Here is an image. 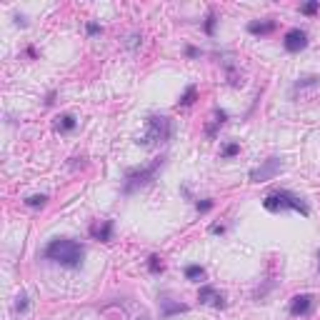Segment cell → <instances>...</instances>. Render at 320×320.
<instances>
[{"instance_id":"6da1fadb","label":"cell","mask_w":320,"mask_h":320,"mask_svg":"<svg viewBox=\"0 0 320 320\" xmlns=\"http://www.w3.org/2000/svg\"><path fill=\"white\" fill-rule=\"evenodd\" d=\"M83 245L75 243V240H68V238H60V240H53L48 248H45V258L53 260V263H60L65 268H78L83 263Z\"/></svg>"},{"instance_id":"7a4b0ae2","label":"cell","mask_w":320,"mask_h":320,"mask_svg":"<svg viewBox=\"0 0 320 320\" xmlns=\"http://www.w3.org/2000/svg\"><path fill=\"white\" fill-rule=\"evenodd\" d=\"M263 205H265V210H270V213H280V210H295V213H303V215L310 213L308 205H305V200H303L300 195H293V193H288V190L270 193V195L263 200Z\"/></svg>"},{"instance_id":"3957f363","label":"cell","mask_w":320,"mask_h":320,"mask_svg":"<svg viewBox=\"0 0 320 320\" xmlns=\"http://www.w3.org/2000/svg\"><path fill=\"white\" fill-rule=\"evenodd\" d=\"M170 133H173V128H170V120L165 115H150L148 123H145V135L140 138V143L145 148L163 145V143L170 140Z\"/></svg>"},{"instance_id":"277c9868","label":"cell","mask_w":320,"mask_h":320,"mask_svg":"<svg viewBox=\"0 0 320 320\" xmlns=\"http://www.w3.org/2000/svg\"><path fill=\"white\" fill-rule=\"evenodd\" d=\"M163 165V160H153L148 168H138V170H130L128 175H125V190H133V188H138V185H145V183H150L153 180V175L158 173V168Z\"/></svg>"},{"instance_id":"5b68a950","label":"cell","mask_w":320,"mask_h":320,"mask_svg":"<svg viewBox=\"0 0 320 320\" xmlns=\"http://www.w3.org/2000/svg\"><path fill=\"white\" fill-rule=\"evenodd\" d=\"M280 170H283V163H280L278 158H268V160H263L258 168L250 170V180H253V183H268V180H273Z\"/></svg>"},{"instance_id":"8992f818","label":"cell","mask_w":320,"mask_h":320,"mask_svg":"<svg viewBox=\"0 0 320 320\" xmlns=\"http://www.w3.org/2000/svg\"><path fill=\"white\" fill-rule=\"evenodd\" d=\"M283 45H285V50H288V53H300V50L308 45V35H305V30H300V28L288 30V33H285Z\"/></svg>"},{"instance_id":"52a82bcc","label":"cell","mask_w":320,"mask_h":320,"mask_svg":"<svg viewBox=\"0 0 320 320\" xmlns=\"http://www.w3.org/2000/svg\"><path fill=\"white\" fill-rule=\"evenodd\" d=\"M198 298H200V303H205V305H215V308H225V300H223V295L213 288V285H205V288H200V293H198Z\"/></svg>"},{"instance_id":"ba28073f","label":"cell","mask_w":320,"mask_h":320,"mask_svg":"<svg viewBox=\"0 0 320 320\" xmlns=\"http://www.w3.org/2000/svg\"><path fill=\"white\" fill-rule=\"evenodd\" d=\"M318 90H320V78H303V80L295 83V88H293V93L300 95V98H308V95H313V93H318Z\"/></svg>"},{"instance_id":"9c48e42d","label":"cell","mask_w":320,"mask_h":320,"mask_svg":"<svg viewBox=\"0 0 320 320\" xmlns=\"http://www.w3.org/2000/svg\"><path fill=\"white\" fill-rule=\"evenodd\" d=\"M90 235H93L95 240H103V243H108V240L113 238V223H110V220H103V223H95V225H90Z\"/></svg>"},{"instance_id":"30bf717a","label":"cell","mask_w":320,"mask_h":320,"mask_svg":"<svg viewBox=\"0 0 320 320\" xmlns=\"http://www.w3.org/2000/svg\"><path fill=\"white\" fill-rule=\"evenodd\" d=\"M310 308H313V295H298L290 303V313L293 315H308Z\"/></svg>"},{"instance_id":"8fae6325","label":"cell","mask_w":320,"mask_h":320,"mask_svg":"<svg viewBox=\"0 0 320 320\" xmlns=\"http://www.w3.org/2000/svg\"><path fill=\"white\" fill-rule=\"evenodd\" d=\"M248 30H250L253 35H268V33L275 30V23H273V20H268V23H250Z\"/></svg>"},{"instance_id":"7c38bea8","label":"cell","mask_w":320,"mask_h":320,"mask_svg":"<svg viewBox=\"0 0 320 320\" xmlns=\"http://www.w3.org/2000/svg\"><path fill=\"white\" fill-rule=\"evenodd\" d=\"M75 125H78L75 115H60V118L55 120V130H60V133H70Z\"/></svg>"},{"instance_id":"4fadbf2b","label":"cell","mask_w":320,"mask_h":320,"mask_svg":"<svg viewBox=\"0 0 320 320\" xmlns=\"http://www.w3.org/2000/svg\"><path fill=\"white\" fill-rule=\"evenodd\" d=\"M185 310H188V308H185V305H180V303L175 305V303H170V300H163V313H165V315H173V313H185Z\"/></svg>"},{"instance_id":"5bb4252c","label":"cell","mask_w":320,"mask_h":320,"mask_svg":"<svg viewBox=\"0 0 320 320\" xmlns=\"http://www.w3.org/2000/svg\"><path fill=\"white\" fill-rule=\"evenodd\" d=\"M185 275H188V280H200V278L205 275V270H203L200 265H188V268H185Z\"/></svg>"},{"instance_id":"9a60e30c","label":"cell","mask_w":320,"mask_h":320,"mask_svg":"<svg viewBox=\"0 0 320 320\" xmlns=\"http://www.w3.org/2000/svg\"><path fill=\"white\" fill-rule=\"evenodd\" d=\"M195 93H198V90H195V85H190V88L185 90V95L180 98V103H178V105H183V108H188V105H193V100H195Z\"/></svg>"},{"instance_id":"2e32d148","label":"cell","mask_w":320,"mask_h":320,"mask_svg":"<svg viewBox=\"0 0 320 320\" xmlns=\"http://www.w3.org/2000/svg\"><path fill=\"white\" fill-rule=\"evenodd\" d=\"M45 200H48V195H30V198L25 200V205H30V208H43Z\"/></svg>"},{"instance_id":"e0dca14e","label":"cell","mask_w":320,"mask_h":320,"mask_svg":"<svg viewBox=\"0 0 320 320\" xmlns=\"http://www.w3.org/2000/svg\"><path fill=\"white\" fill-rule=\"evenodd\" d=\"M238 153H240V145H238V143H230V145L223 148L220 155H223V158H233V155H238Z\"/></svg>"},{"instance_id":"ac0fdd59","label":"cell","mask_w":320,"mask_h":320,"mask_svg":"<svg viewBox=\"0 0 320 320\" xmlns=\"http://www.w3.org/2000/svg\"><path fill=\"white\" fill-rule=\"evenodd\" d=\"M150 270H153V273H160V270H163V260L158 255L150 258Z\"/></svg>"},{"instance_id":"d6986e66","label":"cell","mask_w":320,"mask_h":320,"mask_svg":"<svg viewBox=\"0 0 320 320\" xmlns=\"http://www.w3.org/2000/svg\"><path fill=\"white\" fill-rule=\"evenodd\" d=\"M318 10V3H305L303 8H300V13H305V15H310V13H315Z\"/></svg>"},{"instance_id":"ffe728a7","label":"cell","mask_w":320,"mask_h":320,"mask_svg":"<svg viewBox=\"0 0 320 320\" xmlns=\"http://www.w3.org/2000/svg\"><path fill=\"white\" fill-rule=\"evenodd\" d=\"M213 25H215V15L210 13V15H208V23H205V30H208V33H213Z\"/></svg>"},{"instance_id":"44dd1931","label":"cell","mask_w":320,"mask_h":320,"mask_svg":"<svg viewBox=\"0 0 320 320\" xmlns=\"http://www.w3.org/2000/svg\"><path fill=\"white\" fill-rule=\"evenodd\" d=\"M85 30H88L90 35H98V33H100V25H95V23H88V28H85Z\"/></svg>"},{"instance_id":"7402d4cb","label":"cell","mask_w":320,"mask_h":320,"mask_svg":"<svg viewBox=\"0 0 320 320\" xmlns=\"http://www.w3.org/2000/svg\"><path fill=\"white\" fill-rule=\"evenodd\" d=\"M15 308H18V310L23 313V310L28 308V298H18V305H15Z\"/></svg>"},{"instance_id":"603a6c76","label":"cell","mask_w":320,"mask_h":320,"mask_svg":"<svg viewBox=\"0 0 320 320\" xmlns=\"http://www.w3.org/2000/svg\"><path fill=\"white\" fill-rule=\"evenodd\" d=\"M213 208V203L210 200H205V203H198V210H210Z\"/></svg>"},{"instance_id":"cb8c5ba5","label":"cell","mask_w":320,"mask_h":320,"mask_svg":"<svg viewBox=\"0 0 320 320\" xmlns=\"http://www.w3.org/2000/svg\"><path fill=\"white\" fill-rule=\"evenodd\" d=\"M135 320H148V318H145V315H140V318H135Z\"/></svg>"},{"instance_id":"d4e9b609","label":"cell","mask_w":320,"mask_h":320,"mask_svg":"<svg viewBox=\"0 0 320 320\" xmlns=\"http://www.w3.org/2000/svg\"><path fill=\"white\" fill-rule=\"evenodd\" d=\"M318 260H320V253H318ZM318 268H320V263H318Z\"/></svg>"}]
</instances>
